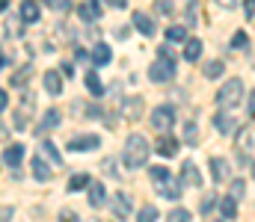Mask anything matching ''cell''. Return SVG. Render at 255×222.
<instances>
[{
  "label": "cell",
  "mask_w": 255,
  "mask_h": 222,
  "mask_svg": "<svg viewBox=\"0 0 255 222\" xmlns=\"http://www.w3.org/2000/svg\"><path fill=\"white\" fill-rule=\"evenodd\" d=\"M148 154H151V146H148V140H145L142 134H130V137H128L125 151H122V160H125L128 169H139V166H145Z\"/></svg>",
  "instance_id": "6da1fadb"
},
{
  "label": "cell",
  "mask_w": 255,
  "mask_h": 222,
  "mask_svg": "<svg viewBox=\"0 0 255 222\" xmlns=\"http://www.w3.org/2000/svg\"><path fill=\"white\" fill-rule=\"evenodd\" d=\"M148 77H151L154 83H166V80L175 77V57H172L169 48H160V51H157V60L148 66Z\"/></svg>",
  "instance_id": "7a4b0ae2"
},
{
  "label": "cell",
  "mask_w": 255,
  "mask_h": 222,
  "mask_svg": "<svg viewBox=\"0 0 255 222\" xmlns=\"http://www.w3.org/2000/svg\"><path fill=\"white\" fill-rule=\"evenodd\" d=\"M241 98H244V83H241V80H226V83L220 86V92H217V104H220L223 110L238 107Z\"/></svg>",
  "instance_id": "3957f363"
},
{
  "label": "cell",
  "mask_w": 255,
  "mask_h": 222,
  "mask_svg": "<svg viewBox=\"0 0 255 222\" xmlns=\"http://www.w3.org/2000/svg\"><path fill=\"white\" fill-rule=\"evenodd\" d=\"M172 125H175V110H172L169 104H160V107L151 110V128H154L157 134H166Z\"/></svg>",
  "instance_id": "277c9868"
},
{
  "label": "cell",
  "mask_w": 255,
  "mask_h": 222,
  "mask_svg": "<svg viewBox=\"0 0 255 222\" xmlns=\"http://www.w3.org/2000/svg\"><path fill=\"white\" fill-rule=\"evenodd\" d=\"M33 110H36V98L27 92V95L21 98V107H18V113H15V128H18V131H27V122H30Z\"/></svg>",
  "instance_id": "5b68a950"
},
{
  "label": "cell",
  "mask_w": 255,
  "mask_h": 222,
  "mask_svg": "<svg viewBox=\"0 0 255 222\" xmlns=\"http://www.w3.org/2000/svg\"><path fill=\"white\" fill-rule=\"evenodd\" d=\"M98 146H101V140L95 134H80V137L68 140V151H95Z\"/></svg>",
  "instance_id": "8992f818"
},
{
  "label": "cell",
  "mask_w": 255,
  "mask_h": 222,
  "mask_svg": "<svg viewBox=\"0 0 255 222\" xmlns=\"http://www.w3.org/2000/svg\"><path fill=\"white\" fill-rule=\"evenodd\" d=\"M157 187V193L163 196V199H169V202H175V199H181V181H175V178H163V181H157L154 184Z\"/></svg>",
  "instance_id": "52a82bcc"
},
{
  "label": "cell",
  "mask_w": 255,
  "mask_h": 222,
  "mask_svg": "<svg viewBox=\"0 0 255 222\" xmlns=\"http://www.w3.org/2000/svg\"><path fill=\"white\" fill-rule=\"evenodd\" d=\"M130 211H133L130 196H128V193H116V196H113V217H116V220H128Z\"/></svg>",
  "instance_id": "ba28073f"
},
{
  "label": "cell",
  "mask_w": 255,
  "mask_h": 222,
  "mask_svg": "<svg viewBox=\"0 0 255 222\" xmlns=\"http://www.w3.org/2000/svg\"><path fill=\"white\" fill-rule=\"evenodd\" d=\"M18 18H21L24 24H36V21L42 18V9H39V3H36V0H21Z\"/></svg>",
  "instance_id": "9c48e42d"
},
{
  "label": "cell",
  "mask_w": 255,
  "mask_h": 222,
  "mask_svg": "<svg viewBox=\"0 0 255 222\" xmlns=\"http://www.w3.org/2000/svg\"><path fill=\"white\" fill-rule=\"evenodd\" d=\"M229 175H232V166H229V160H223V157H211V178H214V184H223V181H229Z\"/></svg>",
  "instance_id": "30bf717a"
},
{
  "label": "cell",
  "mask_w": 255,
  "mask_h": 222,
  "mask_svg": "<svg viewBox=\"0 0 255 222\" xmlns=\"http://www.w3.org/2000/svg\"><path fill=\"white\" fill-rule=\"evenodd\" d=\"M133 27L148 39V36H154L157 33V27H154V18L151 15H145V12H133Z\"/></svg>",
  "instance_id": "8fae6325"
},
{
  "label": "cell",
  "mask_w": 255,
  "mask_h": 222,
  "mask_svg": "<svg viewBox=\"0 0 255 222\" xmlns=\"http://www.w3.org/2000/svg\"><path fill=\"white\" fill-rule=\"evenodd\" d=\"M214 128H217L223 137H229V134L238 128V122H235V116H232V113H226V110H223V113H214Z\"/></svg>",
  "instance_id": "7c38bea8"
},
{
  "label": "cell",
  "mask_w": 255,
  "mask_h": 222,
  "mask_svg": "<svg viewBox=\"0 0 255 222\" xmlns=\"http://www.w3.org/2000/svg\"><path fill=\"white\" fill-rule=\"evenodd\" d=\"M181 184H187V187H202V175H199V169H196L193 160H184V166H181Z\"/></svg>",
  "instance_id": "4fadbf2b"
},
{
  "label": "cell",
  "mask_w": 255,
  "mask_h": 222,
  "mask_svg": "<svg viewBox=\"0 0 255 222\" xmlns=\"http://www.w3.org/2000/svg\"><path fill=\"white\" fill-rule=\"evenodd\" d=\"M77 15H80L83 21H95V18L101 15V0H83V3L77 6Z\"/></svg>",
  "instance_id": "5bb4252c"
},
{
  "label": "cell",
  "mask_w": 255,
  "mask_h": 222,
  "mask_svg": "<svg viewBox=\"0 0 255 222\" xmlns=\"http://www.w3.org/2000/svg\"><path fill=\"white\" fill-rule=\"evenodd\" d=\"M157 154L160 157H175L178 154V140L175 137H166V134H160V140H157Z\"/></svg>",
  "instance_id": "9a60e30c"
},
{
  "label": "cell",
  "mask_w": 255,
  "mask_h": 222,
  "mask_svg": "<svg viewBox=\"0 0 255 222\" xmlns=\"http://www.w3.org/2000/svg\"><path fill=\"white\" fill-rule=\"evenodd\" d=\"M60 119H63V116H60V110H54V107H51V110L42 116V122H39V128H36V131H39V134H48V131H54V128L60 125Z\"/></svg>",
  "instance_id": "2e32d148"
},
{
  "label": "cell",
  "mask_w": 255,
  "mask_h": 222,
  "mask_svg": "<svg viewBox=\"0 0 255 222\" xmlns=\"http://www.w3.org/2000/svg\"><path fill=\"white\" fill-rule=\"evenodd\" d=\"M30 169H33V178H36V181H51V166H48L42 157H33V160H30Z\"/></svg>",
  "instance_id": "e0dca14e"
},
{
  "label": "cell",
  "mask_w": 255,
  "mask_h": 222,
  "mask_svg": "<svg viewBox=\"0 0 255 222\" xmlns=\"http://www.w3.org/2000/svg\"><path fill=\"white\" fill-rule=\"evenodd\" d=\"M89 205H92V208H104V205H107V190H104V184H89Z\"/></svg>",
  "instance_id": "ac0fdd59"
},
{
  "label": "cell",
  "mask_w": 255,
  "mask_h": 222,
  "mask_svg": "<svg viewBox=\"0 0 255 222\" xmlns=\"http://www.w3.org/2000/svg\"><path fill=\"white\" fill-rule=\"evenodd\" d=\"M142 113V98H125L122 101V116L125 119H139Z\"/></svg>",
  "instance_id": "d6986e66"
},
{
  "label": "cell",
  "mask_w": 255,
  "mask_h": 222,
  "mask_svg": "<svg viewBox=\"0 0 255 222\" xmlns=\"http://www.w3.org/2000/svg\"><path fill=\"white\" fill-rule=\"evenodd\" d=\"M45 89H48V95H60L63 92V77H60V72H45Z\"/></svg>",
  "instance_id": "ffe728a7"
},
{
  "label": "cell",
  "mask_w": 255,
  "mask_h": 222,
  "mask_svg": "<svg viewBox=\"0 0 255 222\" xmlns=\"http://www.w3.org/2000/svg\"><path fill=\"white\" fill-rule=\"evenodd\" d=\"M21 160H24V146H9L6 151H3V163H6V166L15 169Z\"/></svg>",
  "instance_id": "44dd1931"
},
{
  "label": "cell",
  "mask_w": 255,
  "mask_h": 222,
  "mask_svg": "<svg viewBox=\"0 0 255 222\" xmlns=\"http://www.w3.org/2000/svg\"><path fill=\"white\" fill-rule=\"evenodd\" d=\"M110 60H113L110 48H107V45H95V51H92V63H95L98 69H104V66H110Z\"/></svg>",
  "instance_id": "7402d4cb"
},
{
  "label": "cell",
  "mask_w": 255,
  "mask_h": 222,
  "mask_svg": "<svg viewBox=\"0 0 255 222\" xmlns=\"http://www.w3.org/2000/svg\"><path fill=\"white\" fill-rule=\"evenodd\" d=\"M199 57H202V42H199V39H187V42H184V60L196 63Z\"/></svg>",
  "instance_id": "603a6c76"
},
{
  "label": "cell",
  "mask_w": 255,
  "mask_h": 222,
  "mask_svg": "<svg viewBox=\"0 0 255 222\" xmlns=\"http://www.w3.org/2000/svg\"><path fill=\"white\" fill-rule=\"evenodd\" d=\"M30 77H33V66H24V69H18V72L12 74V86L24 89V86L30 83Z\"/></svg>",
  "instance_id": "cb8c5ba5"
},
{
  "label": "cell",
  "mask_w": 255,
  "mask_h": 222,
  "mask_svg": "<svg viewBox=\"0 0 255 222\" xmlns=\"http://www.w3.org/2000/svg\"><path fill=\"white\" fill-rule=\"evenodd\" d=\"M86 89H89L95 98H101V95H104V83H101V77H98L95 72L86 74Z\"/></svg>",
  "instance_id": "d4e9b609"
},
{
  "label": "cell",
  "mask_w": 255,
  "mask_h": 222,
  "mask_svg": "<svg viewBox=\"0 0 255 222\" xmlns=\"http://www.w3.org/2000/svg\"><path fill=\"white\" fill-rule=\"evenodd\" d=\"M220 214H223L226 220H235V217H238V202H235V199H229V196H226V199H220Z\"/></svg>",
  "instance_id": "484cf974"
},
{
  "label": "cell",
  "mask_w": 255,
  "mask_h": 222,
  "mask_svg": "<svg viewBox=\"0 0 255 222\" xmlns=\"http://www.w3.org/2000/svg\"><path fill=\"white\" fill-rule=\"evenodd\" d=\"M223 72H226V63H223V60H211V63H205V77H208V80H217Z\"/></svg>",
  "instance_id": "4316f807"
},
{
  "label": "cell",
  "mask_w": 255,
  "mask_h": 222,
  "mask_svg": "<svg viewBox=\"0 0 255 222\" xmlns=\"http://www.w3.org/2000/svg\"><path fill=\"white\" fill-rule=\"evenodd\" d=\"M42 154H45L54 166H63V157H60V151H57V146H54V143H42Z\"/></svg>",
  "instance_id": "83f0119b"
},
{
  "label": "cell",
  "mask_w": 255,
  "mask_h": 222,
  "mask_svg": "<svg viewBox=\"0 0 255 222\" xmlns=\"http://www.w3.org/2000/svg\"><path fill=\"white\" fill-rule=\"evenodd\" d=\"M89 184H92V181H89V175H83V172H80V175H71V178H68V193L83 190V187H89Z\"/></svg>",
  "instance_id": "f1b7e54d"
},
{
  "label": "cell",
  "mask_w": 255,
  "mask_h": 222,
  "mask_svg": "<svg viewBox=\"0 0 255 222\" xmlns=\"http://www.w3.org/2000/svg\"><path fill=\"white\" fill-rule=\"evenodd\" d=\"M244 193H247V184H244L241 178H235V181L229 184V199H235V202H241V199H244Z\"/></svg>",
  "instance_id": "f546056e"
},
{
  "label": "cell",
  "mask_w": 255,
  "mask_h": 222,
  "mask_svg": "<svg viewBox=\"0 0 255 222\" xmlns=\"http://www.w3.org/2000/svg\"><path fill=\"white\" fill-rule=\"evenodd\" d=\"M169 42H187V27H166Z\"/></svg>",
  "instance_id": "4dcf8cb0"
},
{
  "label": "cell",
  "mask_w": 255,
  "mask_h": 222,
  "mask_svg": "<svg viewBox=\"0 0 255 222\" xmlns=\"http://www.w3.org/2000/svg\"><path fill=\"white\" fill-rule=\"evenodd\" d=\"M136 222H157V208H154V205H145V208L136 214Z\"/></svg>",
  "instance_id": "1f68e13d"
},
{
  "label": "cell",
  "mask_w": 255,
  "mask_h": 222,
  "mask_svg": "<svg viewBox=\"0 0 255 222\" xmlns=\"http://www.w3.org/2000/svg\"><path fill=\"white\" fill-rule=\"evenodd\" d=\"M21 24H24L21 18H6V33H9L12 39H18V36H21Z\"/></svg>",
  "instance_id": "d6a6232c"
},
{
  "label": "cell",
  "mask_w": 255,
  "mask_h": 222,
  "mask_svg": "<svg viewBox=\"0 0 255 222\" xmlns=\"http://www.w3.org/2000/svg\"><path fill=\"white\" fill-rule=\"evenodd\" d=\"M190 211H184V208H175V211H169V222H190Z\"/></svg>",
  "instance_id": "836d02e7"
},
{
  "label": "cell",
  "mask_w": 255,
  "mask_h": 222,
  "mask_svg": "<svg viewBox=\"0 0 255 222\" xmlns=\"http://www.w3.org/2000/svg\"><path fill=\"white\" fill-rule=\"evenodd\" d=\"M154 9H157V15H172L175 9H172V0H154Z\"/></svg>",
  "instance_id": "e575fe53"
},
{
  "label": "cell",
  "mask_w": 255,
  "mask_h": 222,
  "mask_svg": "<svg viewBox=\"0 0 255 222\" xmlns=\"http://www.w3.org/2000/svg\"><path fill=\"white\" fill-rule=\"evenodd\" d=\"M51 9H57V12H68L71 9V0H45Z\"/></svg>",
  "instance_id": "d590c367"
},
{
  "label": "cell",
  "mask_w": 255,
  "mask_h": 222,
  "mask_svg": "<svg viewBox=\"0 0 255 222\" xmlns=\"http://www.w3.org/2000/svg\"><path fill=\"white\" fill-rule=\"evenodd\" d=\"M184 140H187V143H196V140H199V131H196V122H190V125H184Z\"/></svg>",
  "instance_id": "8d00e7d4"
},
{
  "label": "cell",
  "mask_w": 255,
  "mask_h": 222,
  "mask_svg": "<svg viewBox=\"0 0 255 222\" xmlns=\"http://www.w3.org/2000/svg\"><path fill=\"white\" fill-rule=\"evenodd\" d=\"M247 45H250V39H247V33H238V36L232 39V48H235V51H241V48H247Z\"/></svg>",
  "instance_id": "74e56055"
},
{
  "label": "cell",
  "mask_w": 255,
  "mask_h": 222,
  "mask_svg": "<svg viewBox=\"0 0 255 222\" xmlns=\"http://www.w3.org/2000/svg\"><path fill=\"white\" fill-rule=\"evenodd\" d=\"M166 175H169V172H166L163 166H154V169H151V181H154V184H157V181H163Z\"/></svg>",
  "instance_id": "f35d334b"
},
{
  "label": "cell",
  "mask_w": 255,
  "mask_h": 222,
  "mask_svg": "<svg viewBox=\"0 0 255 222\" xmlns=\"http://www.w3.org/2000/svg\"><path fill=\"white\" fill-rule=\"evenodd\" d=\"M244 12L247 18H255V0H244Z\"/></svg>",
  "instance_id": "ab89813d"
},
{
  "label": "cell",
  "mask_w": 255,
  "mask_h": 222,
  "mask_svg": "<svg viewBox=\"0 0 255 222\" xmlns=\"http://www.w3.org/2000/svg\"><path fill=\"white\" fill-rule=\"evenodd\" d=\"M196 9H199V6H196V0H193L190 6H187V24H196Z\"/></svg>",
  "instance_id": "60d3db41"
},
{
  "label": "cell",
  "mask_w": 255,
  "mask_h": 222,
  "mask_svg": "<svg viewBox=\"0 0 255 222\" xmlns=\"http://www.w3.org/2000/svg\"><path fill=\"white\" fill-rule=\"evenodd\" d=\"M86 60H89V54H86L83 48H77V51H74V63H86Z\"/></svg>",
  "instance_id": "b9f144b4"
},
{
  "label": "cell",
  "mask_w": 255,
  "mask_h": 222,
  "mask_svg": "<svg viewBox=\"0 0 255 222\" xmlns=\"http://www.w3.org/2000/svg\"><path fill=\"white\" fill-rule=\"evenodd\" d=\"M214 3H217L220 9H235V6H238V0H214Z\"/></svg>",
  "instance_id": "7bdbcfd3"
},
{
  "label": "cell",
  "mask_w": 255,
  "mask_h": 222,
  "mask_svg": "<svg viewBox=\"0 0 255 222\" xmlns=\"http://www.w3.org/2000/svg\"><path fill=\"white\" fill-rule=\"evenodd\" d=\"M60 220H63V222H77V214H71V211H63V214H60Z\"/></svg>",
  "instance_id": "ee69618b"
},
{
  "label": "cell",
  "mask_w": 255,
  "mask_h": 222,
  "mask_svg": "<svg viewBox=\"0 0 255 222\" xmlns=\"http://www.w3.org/2000/svg\"><path fill=\"white\" fill-rule=\"evenodd\" d=\"M107 3H110L113 9H125V6H128V0H107Z\"/></svg>",
  "instance_id": "f6af8a7d"
},
{
  "label": "cell",
  "mask_w": 255,
  "mask_h": 222,
  "mask_svg": "<svg viewBox=\"0 0 255 222\" xmlns=\"http://www.w3.org/2000/svg\"><path fill=\"white\" fill-rule=\"evenodd\" d=\"M128 36H130V30H128V27H119V30H116V39H128Z\"/></svg>",
  "instance_id": "bcb514c9"
},
{
  "label": "cell",
  "mask_w": 255,
  "mask_h": 222,
  "mask_svg": "<svg viewBox=\"0 0 255 222\" xmlns=\"http://www.w3.org/2000/svg\"><path fill=\"white\" fill-rule=\"evenodd\" d=\"M6 104H9V98H6V92L0 89V110H6Z\"/></svg>",
  "instance_id": "7dc6e473"
},
{
  "label": "cell",
  "mask_w": 255,
  "mask_h": 222,
  "mask_svg": "<svg viewBox=\"0 0 255 222\" xmlns=\"http://www.w3.org/2000/svg\"><path fill=\"white\" fill-rule=\"evenodd\" d=\"M250 113H253V116H255V92H253V95H250Z\"/></svg>",
  "instance_id": "c3c4849f"
},
{
  "label": "cell",
  "mask_w": 255,
  "mask_h": 222,
  "mask_svg": "<svg viewBox=\"0 0 255 222\" xmlns=\"http://www.w3.org/2000/svg\"><path fill=\"white\" fill-rule=\"evenodd\" d=\"M9 217H12V211H3V214H0V222H6Z\"/></svg>",
  "instance_id": "681fc988"
},
{
  "label": "cell",
  "mask_w": 255,
  "mask_h": 222,
  "mask_svg": "<svg viewBox=\"0 0 255 222\" xmlns=\"http://www.w3.org/2000/svg\"><path fill=\"white\" fill-rule=\"evenodd\" d=\"M9 9V0H0V12H6Z\"/></svg>",
  "instance_id": "f907efd6"
}]
</instances>
